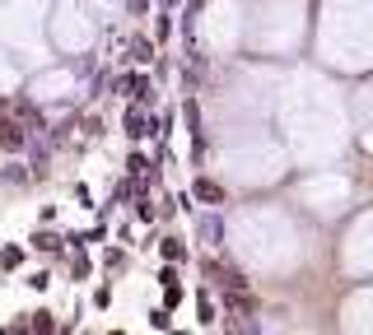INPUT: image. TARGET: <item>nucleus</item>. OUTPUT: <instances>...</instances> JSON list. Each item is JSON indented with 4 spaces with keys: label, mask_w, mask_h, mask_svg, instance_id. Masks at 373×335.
Masks as SVG:
<instances>
[{
    "label": "nucleus",
    "mask_w": 373,
    "mask_h": 335,
    "mask_svg": "<svg viewBox=\"0 0 373 335\" xmlns=\"http://www.w3.org/2000/svg\"><path fill=\"white\" fill-rule=\"evenodd\" d=\"M126 136H131V140L159 136V122H150V117H145V112H140V107H131V112H126Z\"/></svg>",
    "instance_id": "f257e3e1"
},
{
    "label": "nucleus",
    "mask_w": 373,
    "mask_h": 335,
    "mask_svg": "<svg viewBox=\"0 0 373 335\" xmlns=\"http://www.w3.org/2000/svg\"><path fill=\"white\" fill-rule=\"evenodd\" d=\"M117 93L136 98V103H150V79H145V75H122V79H117Z\"/></svg>",
    "instance_id": "f03ea898"
},
{
    "label": "nucleus",
    "mask_w": 373,
    "mask_h": 335,
    "mask_svg": "<svg viewBox=\"0 0 373 335\" xmlns=\"http://www.w3.org/2000/svg\"><path fill=\"white\" fill-rule=\"evenodd\" d=\"M196 238H201L205 247H219V238H224V224H219V214H201V219H196Z\"/></svg>",
    "instance_id": "7ed1b4c3"
},
{
    "label": "nucleus",
    "mask_w": 373,
    "mask_h": 335,
    "mask_svg": "<svg viewBox=\"0 0 373 335\" xmlns=\"http://www.w3.org/2000/svg\"><path fill=\"white\" fill-rule=\"evenodd\" d=\"M159 284H164V307L182 303V279H177V270H173V261H168V270L159 275Z\"/></svg>",
    "instance_id": "20e7f679"
},
{
    "label": "nucleus",
    "mask_w": 373,
    "mask_h": 335,
    "mask_svg": "<svg viewBox=\"0 0 373 335\" xmlns=\"http://www.w3.org/2000/svg\"><path fill=\"white\" fill-rule=\"evenodd\" d=\"M191 196L201 200V205H224V186H219V182H205V177H196V182H191Z\"/></svg>",
    "instance_id": "39448f33"
},
{
    "label": "nucleus",
    "mask_w": 373,
    "mask_h": 335,
    "mask_svg": "<svg viewBox=\"0 0 373 335\" xmlns=\"http://www.w3.org/2000/svg\"><path fill=\"white\" fill-rule=\"evenodd\" d=\"M24 145H29L24 126H19V122H5V117H0V149H24Z\"/></svg>",
    "instance_id": "423d86ee"
},
{
    "label": "nucleus",
    "mask_w": 373,
    "mask_h": 335,
    "mask_svg": "<svg viewBox=\"0 0 373 335\" xmlns=\"http://www.w3.org/2000/svg\"><path fill=\"white\" fill-rule=\"evenodd\" d=\"M150 56H154V42H150V38H131V61L145 65Z\"/></svg>",
    "instance_id": "0eeeda50"
},
{
    "label": "nucleus",
    "mask_w": 373,
    "mask_h": 335,
    "mask_svg": "<svg viewBox=\"0 0 373 335\" xmlns=\"http://www.w3.org/2000/svg\"><path fill=\"white\" fill-rule=\"evenodd\" d=\"M196 321H201V326H210V321H215V298H210V293H201V298H196Z\"/></svg>",
    "instance_id": "6e6552de"
},
{
    "label": "nucleus",
    "mask_w": 373,
    "mask_h": 335,
    "mask_svg": "<svg viewBox=\"0 0 373 335\" xmlns=\"http://www.w3.org/2000/svg\"><path fill=\"white\" fill-rule=\"evenodd\" d=\"M33 247L38 252H61V238L56 233H33Z\"/></svg>",
    "instance_id": "1a4fd4ad"
},
{
    "label": "nucleus",
    "mask_w": 373,
    "mask_h": 335,
    "mask_svg": "<svg viewBox=\"0 0 373 335\" xmlns=\"http://www.w3.org/2000/svg\"><path fill=\"white\" fill-rule=\"evenodd\" d=\"M51 331H56L51 312H33V335H51Z\"/></svg>",
    "instance_id": "9d476101"
},
{
    "label": "nucleus",
    "mask_w": 373,
    "mask_h": 335,
    "mask_svg": "<svg viewBox=\"0 0 373 335\" xmlns=\"http://www.w3.org/2000/svg\"><path fill=\"white\" fill-rule=\"evenodd\" d=\"M159 256L164 261H182V243H177V238H164V243H159Z\"/></svg>",
    "instance_id": "9b49d317"
},
{
    "label": "nucleus",
    "mask_w": 373,
    "mask_h": 335,
    "mask_svg": "<svg viewBox=\"0 0 373 335\" xmlns=\"http://www.w3.org/2000/svg\"><path fill=\"white\" fill-rule=\"evenodd\" d=\"M19 261H24V252H19V247H5V252H0V265H5V270H15Z\"/></svg>",
    "instance_id": "f8f14e48"
},
{
    "label": "nucleus",
    "mask_w": 373,
    "mask_h": 335,
    "mask_svg": "<svg viewBox=\"0 0 373 335\" xmlns=\"http://www.w3.org/2000/svg\"><path fill=\"white\" fill-rule=\"evenodd\" d=\"M154 38L164 42V38H173V19L168 15H159V24H154Z\"/></svg>",
    "instance_id": "ddd939ff"
},
{
    "label": "nucleus",
    "mask_w": 373,
    "mask_h": 335,
    "mask_svg": "<svg viewBox=\"0 0 373 335\" xmlns=\"http://www.w3.org/2000/svg\"><path fill=\"white\" fill-rule=\"evenodd\" d=\"M126 168H131V177H140V172H150V158H140V154H131V163H126Z\"/></svg>",
    "instance_id": "4468645a"
},
{
    "label": "nucleus",
    "mask_w": 373,
    "mask_h": 335,
    "mask_svg": "<svg viewBox=\"0 0 373 335\" xmlns=\"http://www.w3.org/2000/svg\"><path fill=\"white\" fill-rule=\"evenodd\" d=\"M150 321H154V331H168V307H159V312H150Z\"/></svg>",
    "instance_id": "2eb2a0df"
},
{
    "label": "nucleus",
    "mask_w": 373,
    "mask_h": 335,
    "mask_svg": "<svg viewBox=\"0 0 373 335\" xmlns=\"http://www.w3.org/2000/svg\"><path fill=\"white\" fill-rule=\"evenodd\" d=\"M126 5H131V15H145V5H150V0H126Z\"/></svg>",
    "instance_id": "dca6fc26"
},
{
    "label": "nucleus",
    "mask_w": 373,
    "mask_h": 335,
    "mask_svg": "<svg viewBox=\"0 0 373 335\" xmlns=\"http://www.w3.org/2000/svg\"><path fill=\"white\" fill-rule=\"evenodd\" d=\"M112 335H122V331H112Z\"/></svg>",
    "instance_id": "f3484780"
}]
</instances>
